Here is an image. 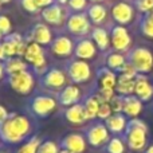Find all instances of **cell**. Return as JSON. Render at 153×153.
Listing matches in <instances>:
<instances>
[{
    "mask_svg": "<svg viewBox=\"0 0 153 153\" xmlns=\"http://www.w3.org/2000/svg\"><path fill=\"white\" fill-rule=\"evenodd\" d=\"M35 74L36 73L34 71V69H28L24 70V71H19L15 73V74H10L7 75L5 81L10 85V87L16 91L18 94L22 95H28L32 93L35 87Z\"/></svg>",
    "mask_w": 153,
    "mask_h": 153,
    "instance_id": "6",
    "label": "cell"
},
{
    "mask_svg": "<svg viewBox=\"0 0 153 153\" xmlns=\"http://www.w3.org/2000/svg\"><path fill=\"white\" fill-rule=\"evenodd\" d=\"M63 27L70 36L79 39V38L90 36L94 26L91 24L86 12H70Z\"/></svg>",
    "mask_w": 153,
    "mask_h": 153,
    "instance_id": "3",
    "label": "cell"
},
{
    "mask_svg": "<svg viewBox=\"0 0 153 153\" xmlns=\"http://www.w3.org/2000/svg\"><path fill=\"white\" fill-rule=\"evenodd\" d=\"M23 58L34 69V71L39 75L48 69L45 48H43V46L38 45L35 42H28Z\"/></svg>",
    "mask_w": 153,
    "mask_h": 153,
    "instance_id": "8",
    "label": "cell"
},
{
    "mask_svg": "<svg viewBox=\"0 0 153 153\" xmlns=\"http://www.w3.org/2000/svg\"><path fill=\"white\" fill-rule=\"evenodd\" d=\"M111 18L120 26H125L132 22L133 16H134V10L133 7L126 1H117L116 4L111 5Z\"/></svg>",
    "mask_w": 153,
    "mask_h": 153,
    "instance_id": "17",
    "label": "cell"
},
{
    "mask_svg": "<svg viewBox=\"0 0 153 153\" xmlns=\"http://www.w3.org/2000/svg\"><path fill=\"white\" fill-rule=\"evenodd\" d=\"M134 86H136V78L120 75L117 78L116 91L120 93L121 95H130L132 93H134Z\"/></svg>",
    "mask_w": 153,
    "mask_h": 153,
    "instance_id": "29",
    "label": "cell"
},
{
    "mask_svg": "<svg viewBox=\"0 0 153 153\" xmlns=\"http://www.w3.org/2000/svg\"><path fill=\"white\" fill-rule=\"evenodd\" d=\"M101 102H102V101L100 100V97L97 95L95 91L90 93V94H87L83 97L82 103H83V108H85V111H86V116H87V120H89V121L97 120Z\"/></svg>",
    "mask_w": 153,
    "mask_h": 153,
    "instance_id": "23",
    "label": "cell"
},
{
    "mask_svg": "<svg viewBox=\"0 0 153 153\" xmlns=\"http://www.w3.org/2000/svg\"><path fill=\"white\" fill-rule=\"evenodd\" d=\"M109 32H110L111 48L114 51H118V53H126L130 47V43H132L128 30L120 24H111Z\"/></svg>",
    "mask_w": 153,
    "mask_h": 153,
    "instance_id": "13",
    "label": "cell"
},
{
    "mask_svg": "<svg viewBox=\"0 0 153 153\" xmlns=\"http://www.w3.org/2000/svg\"><path fill=\"white\" fill-rule=\"evenodd\" d=\"M125 141L133 151H140L146 143V125L140 120H132L125 129Z\"/></svg>",
    "mask_w": 153,
    "mask_h": 153,
    "instance_id": "7",
    "label": "cell"
},
{
    "mask_svg": "<svg viewBox=\"0 0 153 153\" xmlns=\"http://www.w3.org/2000/svg\"><path fill=\"white\" fill-rule=\"evenodd\" d=\"M105 55V66L113 71H120L124 67V65L128 62L126 56L118 51H108L103 54Z\"/></svg>",
    "mask_w": 153,
    "mask_h": 153,
    "instance_id": "25",
    "label": "cell"
},
{
    "mask_svg": "<svg viewBox=\"0 0 153 153\" xmlns=\"http://www.w3.org/2000/svg\"><path fill=\"white\" fill-rule=\"evenodd\" d=\"M143 109L141 100L133 95H122V111L125 116L137 117Z\"/></svg>",
    "mask_w": 153,
    "mask_h": 153,
    "instance_id": "24",
    "label": "cell"
},
{
    "mask_svg": "<svg viewBox=\"0 0 153 153\" xmlns=\"http://www.w3.org/2000/svg\"><path fill=\"white\" fill-rule=\"evenodd\" d=\"M89 5V0H67L66 7L70 12H86Z\"/></svg>",
    "mask_w": 153,
    "mask_h": 153,
    "instance_id": "32",
    "label": "cell"
},
{
    "mask_svg": "<svg viewBox=\"0 0 153 153\" xmlns=\"http://www.w3.org/2000/svg\"><path fill=\"white\" fill-rule=\"evenodd\" d=\"M140 28L145 36L153 38V16H151L149 13L144 15V18L140 22Z\"/></svg>",
    "mask_w": 153,
    "mask_h": 153,
    "instance_id": "33",
    "label": "cell"
},
{
    "mask_svg": "<svg viewBox=\"0 0 153 153\" xmlns=\"http://www.w3.org/2000/svg\"><path fill=\"white\" fill-rule=\"evenodd\" d=\"M74 38H71L69 34H58L48 46V51L51 55L56 58H70L71 55H74Z\"/></svg>",
    "mask_w": 153,
    "mask_h": 153,
    "instance_id": "10",
    "label": "cell"
},
{
    "mask_svg": "<svg viewBox=\"0 0 153 153\" xmlns=\"http://www.w3.org/2000/svg\"><path fill=\"white\" fill-rule=\"evenodd\" d=\"M3 39H4V35H3L1 32H0V42H3Z\"/></svg>",
    "mask_w": 153,
    "mask_h": 153,
    "instance_id": "47",
    "label": "cell"
},
{
    "mask_svg": "<svg viewBox=\"0 0 153 153\" xmlns=\"http://www.w3.org/2000/svg\"><path fill=\"white\" fill-rule=\"evenodd\" d=\"M61 152V146L58 143L53 140H46L38 148V153H59Z\"/></svg>",
    "mask_w": 153,
    "mask_h": 153,
    "instance_id": "34",
    "label": "cell"
},
{
    "mask_svg": "<svg viewBox=\"0 0 153 153\" xmlns=\"http://www.w3.org/2000/svg\"><path fill=\"white\" fill-rule=\"evenodd\" d=\"M126 59L137 73H148L153 67V55L148 48L136 47L126 55Z\"/></svg>",
    "mask_w": 153,
    "mask_h": 153,
    "instance_id": "11",
    "label": "cell"
},
{
    "mask_svg": "<svg viewBox=\"0 0 153 153\" xmlns=\"http://www.w3.org/2000/svg\"><path fill=\"white\" fill-rule=\"evenodd\" d=\"M1 1V4H8V3H11L12 0H0Z\"/></svg>",
    "mask_w": 153,
    "mask_h": 153,
    "instance_id": "44",
    "label": "cell"
},
{
    "mask_svg": "<svg viewBox=\"0 0 153 153\" xmlns=\"http://www.w3.org/2000/svg\"><path fill=\"white\" fill-rule=\"evenodd\" d=\"M86 137L81 133H70L66 137H63L59 143L61 149H66L73 153H83L86 151Z\"/></svg>",
    "mask_w": 153,
    "mask_h": 153,
    "instance_id": "18",
    "label": "cell"
},
{
    "mask_svg": "<svg viewBox=\"0 0 153 153\" xmlns=\"http://www.w3.org/2000/svg\"><path fill=\"white\" fill-rule=\"evenodd\" d=\"M54 95H55L59 106H62V108H69V106L82 102L85 97V95H82V89L79 87V85L74 83H69L66 87H63L61 91H58Z\"/></svg>",
    "mask_w": 153,
    "mask_h": 153,
    "instance_id": "14",
    "label": "cell"
},
{
    "mask_svg": "<svg viewBox=\"0 0 153 153\" xmlns=\"http://www.w3.org/2000/svg\"><path fill=\"white\" fill-rule=\"evenodd\" d=\"M39 83L47 91H53V94H56L61 91L63 87H66L70 83L67 74L65 69H59V67H48L46 71H43L39 75Z\"/></svg>",
    "mask_w": 153,
    "mask_h": 153,
    "instance_id": "4",
    "label": "cell"
},
{
    "mask_svg": "<svg viewBox=\"0 0 153 153\" xmlns=\"http://www.w3.org/2000/svg\"><path fill=\"white\" fill-rule=\"evenodd\" d=\"M63 118L66 120L67 122L73 125H82L85 122H87V116H86V111H85L83 108V103L79 102L75 103L73 106H69V108H65L63 110Z\"/></svg>",
    "mask_w": 153,
    "mask_h": 153,
    "instance_id": "19",
    "label": "cell"
},
{
    "mask_svg": "<svg viewBox=\"0 0 153 153\" xmlns=\"http://www.w3.org/2000/svg\"><path fill=\"white\" fill-rule=\"evenodd\" d=\"M58 101L51 93H38L30 97L26 109L32 118H47L58 108Z\"/></svg>",
    "mask_w": 153,
    "mask_h": 153,
    "instance_id": "2",
    "label": "cell"
},
{
    "mask_svg": "<svg viewBox=\"0 0 153 153\" xmlns=\"http://www.w3.org/2000/svg\"><path fill=\"white\" fill-rule=\"evenodd\" d=\"M134 93L137 95V98H140L141 101H148L153 95V87L145 76H143V75L136 76Z\"/></svg>",
    "mask_w": 153,
    "mask_h": 153,
    "instance_id": "27",
    "label": "cell"
},
{
    "mask_svg": "<svg viewBox=\"0 0 153 153\" xmlns=\"http://www.w3.org/2000/svg\"><path fill=\"white\" fill-rule=\"evenodd\" d=\"M1 5H3V4H1V1H0V8H1Z\"/></svg>",
    "mask_w": 153,
    "mask_h": 153,
    "instance_id": "49",
    "label": "cell"
},
{
    "mask_svg": "<svg viewBox=\"0 0 153 153\" xmlns=\"http://www.w3.org/2000/svg\"><path fill=\"white\" fill-rule=\"evenodd\" d=\"M98 47L94 43V40L90 36L79 38L75 39V47H74V55L73 58L82 59V61H91L97 56Z\"/></svg>",
    "mask_w": 153,
    "mask_h": 153,
    "instance_id": "15",
    "label": "cell"
},
{
    "mask_svg": "<svg viewBox=\"0 0 153 153\" xmlns=\"http://www.w3.org/2000/svg\"><path fill=\"white\" fill-rule=\"evenodd\" d=\"M149 15H151V16H153V10L151 11V12H149Z\"/></svg>",
    "mask_w": 153,
    "mask_h": 153,
    "instance_id": "48",
    "label": "cell"
},
{
    "mask_svg": "<svg viewBox=\"0 0 153 153\" xmlns=\"http://www.w3.org/2000/svg\"><path fill=\"white\" fill-rule=\"evenodd\" d=\"M10 114H11V113L4 108V106L0 105V125H3L5 121H7L8 117H10Z\"/></svg>",
    "mask_w": 153,
    "mask_h": 153,
    "instance_id": "39",
    "label": "cell"
},
{
    "mask_svg": "<svg viewBox=\"0 0 153 153\" xmlns=\"http://www.w3.org/2000/svg\"><path fill=\"white\" fill-rule=\"evenodd\" d=\"M114 114L113 109H111V105L110 102H101L100 105V110H98V116H97V120H102V121H106L109 117Z\"/></svg>",
    "mask_w": 153,
    "mask_h": 153,
    "instance_id": "35",
    "label": "cell"
},
{
    "mask_svg": "<svg viewBox=\"0 0 153 153\" xmlns=\"http://www.w3.org/2000/svg\"><path fill=\"white\" fill-rule=\"evenodd\" d=\"M90 3H103L105 0H89Z\"/></svg>",
    "mask_w": 153,
    "mask_h": 153,
    "instance_id": "43",
    "label": "cell"
},
{
    "mask_svg": "<svg viewBox=\"0 0 153 153\" xmlns=\"http://www.w3.org/2000/svg\"><path fill=\"white\" fill-rule=\"evenodd\" d=\"M59 153H73V152H70V151H66V149H61V152Z\"/></svg>",
    "mask_w": 153,
    "mask_h": 153,
    "instance_id": "46",
    "label": "cell"
},
{
    "mask_svg": "<svg viewBox=\"0 0 153 153\" xmlns=\"http://www.w3.org/2000/svg\"><path fill=\"white\" fill-rule=\"evenodd\" d=\"M53 39V30L50 28V26L46 24L45 22H40V23H36L31 28L27 40L28 42H35L38 45L43 46V47H47V46L51 45Z\"/></svg>",
    "mask_w": 153,
    "mask_h": 153,
    "instance_id": "16",
    "label": "cell"
},
{
    "mask_svg": "<svg viewBox=\"0 0 153 153\" xmlns=\"http://www.w3.org/2000/svg\"><path fill=\"white\" fill-rule=\"evenodd\" d=\"M69 13L70 11L66 5L61 4V3H54L40 11V18L48 26H61V24L65 26Z\"/></svg>",
    "mask_w": 153,
    "mask_h": 153,
    "instance_id": "12",
    "label": "cell"
},
{
    "mask_svg": "<svg viewBox=\"0 0 153 153\" xmlns=\"http://www.w3.org/2000/svg\"><path fill=\"white\" fill-rule=\"evenodd\" d=\"M90 38L94 40V43L97 45L98 50L101 53H108L109 48H110V32H109L108 28L102 26H94L91 30V34H90Z\"/></svg>",
    "mask_w": 153,
    "mask_h": 153,
    "instance_id": "20",
    "label": "cell"
},
{
    "mask_svg": "<svg viewBox=\"0 0 153 153\" xmlns=\"http://www.w3.org/2000/svg\"><path fill=\"white\" fill-rule=\"evenodd\" d=\"M146 153H153V145H152V146H149L148 151H146Z\"/></svg>",
    "mask_w": 153,
    "mask_h": 153,
    "instance_id": "45",
    "label": "cell"
},
{
    "mask_svg": "<svg viewBox=\"0 0 153 153\" xmlns=\"http://www.w3.org/2000/svg\"><path fill=\"white\" fill-rule=\"evenodd\" d=\"M8 59L7 54H5V50H4V46H3V42H0V61L1 62H5Z\"/></svg>",
    "mask_w": 153,
    "mask_h": 153,
    "instance_id": "42",
    "label": "cell"
},
{
    "mask_svg": "<svg viewBox=\"0 0 153 153\" xmlns=\"http://www.w3.org/2000/svg\"><path fill=\"white\" fill-rule=\"evenodd\" d=\"M34 130V121L31 116L11 113L8 120L3 125H0V140L4 144L15 145L23 144L28 140Z\"/></svg>",
    "mask_w": 153,
    "mask_h": 153,
    "instance_id": "1",
    "label": "cell"
},
{
    "mask_svg": "<svg viewBox=\"0 0 153 153\" xmlns=\"http://www.w3.org/2000/svg\"><path fill=\"white\" fill-rule=\"evenodd\" d=\"M19 3H20L22 8H23L26 12L34 13V15L40 12V8L38 7L36 0H19Z\"/></svg>",
    "mask_w": 153,
    "mask_h": 153,
    "instance_id": "36",
    "label": "cell"
},
{
    "mask_svg": "<svg viewBox=\"0 0 153 153\" xmlns=\"http://www.w3.org/2000/svg\"><path fill=\"white\" fill-rule=\"evenodd\" d=\"M0 141H1V140H0Z\"/></svg>",
    "mask_w": 153,
    "mask_h": 153,
    "instance_id": "50",
    "label": "cell"
},
{
    "mask_svg": "<svg viewBox=\"0 0 153 153\" xmlns=\"http://www.w3.org/2000/svg\"><path fill=\"white\" fill-rule=\"evenodd\" d=\"M105 151L108 153H124L125 152V144L122 141V138L117 137H111L108 141V144L105 145Z\"/></svg>",
    "mask_w": 153,
    "mask_h": 153,
    "instance_id": "31",
    "label": "cell"
},
{
    "mask_svg": "<svg viewBox=\"0 0 153 153\" xmlns=\"http://www.w3.org/2000/svg\"><path fill=\"white\" fill-rule=\"evenodd\" d=\"M0 32L4 36L12 32V24H11L10 18L5 15H1V13H0Z\"/></svg>",
    "mask_w": 153,
    "mask_h": 153,
    "instance_id": "37",
    "label": "cell"
},
{
    "mask_svg": "<svg viewBox=\"0 0 153 153\" xmlns=\"http://www.w3.org/2000/svg\"><path fill=\"white\" fill-rule=\"evenodd\" d=\"M36 3H38V7H39L40 11H42L43 8H46V7H48V5L56 3V0H36Z\"/></svg>",
    "mask_w": 153,
    "mask_h": 153,
    "instance_id": "40",
    "label": "cell"
},
{
    "mask_svg": "<svg viewBox=\"0 0 153 153\" xmlns=\"http://www.w3.org/2000/svg\"><path fill=\"white\" fill-rule=\"evenodd\" d=\"M105 125L108 126L110 133H113V134H120V133L125 132L128 121L122 113H114L105 121Z\"/></svg>",
    "mask_w": 153,
    "mask_h": 153,
    "instance_id": "26",
    "label": "cell"
},
{
    "mask_svg": "<svg viewBox=\"0 0 153 153\" xmlns=\"http://www.w3.org/2000/svg\"><path fill=\"white\" fill-rule=\"evenodd\" d=\"M4 65H5V71H7V75L15 74V73L24 71V70L31 69V66H30L26 61H23L20 56H12V58H8L7 61L4 62Z\"/></svg>",
    "mask_w": 153,
    "mask_h": 153,
    "instance_id": "28",
    "label": "cell"
},
{
    "mask_svg": "<svg viewBox=\"0 0 153 153\" xmlns=\"http://www.w3.org/2000/svg\"><path fill=\"white\" fill-rule=\"evenodd\" d=\"M134 4L137 7V10L141 11V12L149 13L153 10V0H136Z\"/></svg>",
    "mask_w": 153,
    "mask_h": 153,
    "instance_id": "38",
    "label": "cell"
},
{
    "mask_svg": "<svg viewBox=\"0 0 153 153\" xmlns=\"http://www.w3.org/2000/svg\"><path fill=\"white\" fill-rule=\"evenodd\" d=\"M86 13L93 26H102L108 16V8L102 3H90V5L86 10Z\"/></svg>",
    "mask_w": 153,
    "mask_h": 153,
    "instance_id": "22",
    "label": "cell"
},
{
    "mask_svg": "<svg viewBox=\"0 0 153 153\" xmlns=\"http://www.w3.org/2000/svg\"><path fill=\"white\" fill-rule=\"evenodd\" d=\"M83 134L86 137L87 144H90L94 148H100V146L108 144L110 140V132H109L108 126L100 120L90 122L83 130Z\"/></svg>",
    "mask_w": 153,
    "mask_h": 153,
    "instance_id": "9",
    "label": "cell"
},
{
    "mask_svg": "<svg viewBox=\"0 0 153 153\" xmlns=\"http://www.w3.org/2000/svg\"><path fill=\"white\" fill-rule=\"evenodd\" d=\"M65 71L67 74L70 83L74 85H83L90 81L91 78V66L89 65L87 61H82V59L71 58L65 63L63 66Z\"/></svg>",
    "mask_w": 153,
    "mask_h": 153,
    "instance_id": "5",
    "label": "cell"
},
{
    "mask_svg": "<svg viewBox=\"0 0 153 153\" xmlns=\"http://www.w3.org/2000/svg\"><path fill=\"white\" fill-rule=\"evenodd\" d=\"M4 78H7V71H5V65H4V62L0 61V81H3Z\"/></svg>",
    "mask_w": 153,
    "mask_h": 153,
    "instance_id": "41",
    "label": "cell"
},
{
    "mask_svg": "<svg viewBox=\"0 0 153 153\" xmlns=\"http://www.w3.org/2000/svg\"><path fill=\"white\" fill-rule=\"evenodd\" d=\"M40 144H42V141H40L39 136L34 134L28 140L24 141L15 153H38V148H39Z\"/></svg>",
    "mask_w": 153,
    "mask_h": 153,
    "instance_id": "30",
    "label": "cell"
},
{
    "mask_svg": "<svg viewBox=\"0 0 153 153\" xmlns=\"http://www.w3.org/2000/svg\"><path fill=\"white\" fill-rule=\"evenodd\" d=\"M95 78H97V83L100 85L98 89H114L116 90L117 78H118V76L114 74L113 70L108 69L106 66L101 67V69L97 70Z\"/></svg>",
    "mask_w": 153,
    "mask_h": 153,
    "instance_id": "21",
    "label": "cell"
}]
</instances>
